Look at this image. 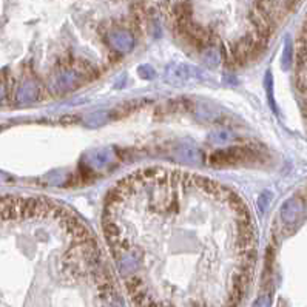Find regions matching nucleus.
Here are the masks:
<instances>
[{
    "mask_svg": "<svg viewBox=\"0 0 307 307\" xmlns=\"http://www.w3.org/2000/svg\"><path fill=\"white\" fill-rule=\"evenodd\" d=\"M272 306V298L269 295H264L261 298L256 300V303L253 304V307H270Z\"/></svg>",
    "mask_w": 307,
    "mask_h": 307,
    "instance_id": "nucleus-2",
    "label": "nucleus"
},
{
    "mask_svg": "<svg viewBox=\"0 0 307 307\" xmlns=\"http://www.w3.org/2000/svg\"><path fill=\"white\" fill-rule=\"evenodd\" d=\"M301 212H303V202L298 199V198H294L290 199L284 204V208H283V216H284V221L286 222H294L297 221L300 216H301Z\"/></svg>",
    "mask_w": 307,
    "mask_h": 307,
    "instance_id": "nucleus-1",
    "label": "nucleus"
}]
</instances>
